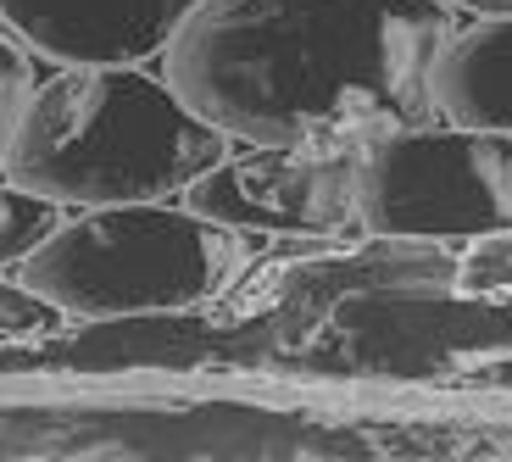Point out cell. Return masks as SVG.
I'll return each instance as SVG.
<instances>
[{
    "mask_svg": "<svg viewBox=\"0 0 512 462\" xmlns=\"http://www.w3.org/2000/svg\"><path fill=\"white\" fill-rule=\"evenodd\" d=\"M462 290H512V229L485 234V245L462 262Z\"/></svg>",
    "mask_w": 512,
    "mask_h": 462,
    "instance_id": "8fae6325",
    "label": "cell"
},
{
    "mask_svg": "<svg viewBox=\"0 0 512 462\" xmlns=\"http://www.w3.org/2000/svg\"><path fill=\"white\" fill-rule=\"evenodd\" d=\"M435 117L512 134V17L451 34L435 62Z\"/></svg>",
    "mask_w": 512,
    "mask_h": 462,
    "instance_id": "52a82bcc",
    "label": "cell"
},
{
    "mask_svg": "<svg viewBox=\"0 0 512 462\" xmlns=\"http://www.w3.org/2000/svg\"><path fill=\"white\" fill-rule=\"evenodd\" d=\"M223 151L229 134L195 117L167 78L84 62L34 84L0 167L56 206H117L190 190Z\"/></svg>",
    "mask_w": 512,
    "mask_h": 462,
    "instance_id": "7a4b0ae2",
    "label": "cell"
},
{
    "mask_svg": "<svg viewBox=\"0 0 512 462\" xmlns=\"http://www.w3.org/2000/svg\"><path fill=\"white\" fill-rule=\"evenodd\" d=\"M28 95H34V62L17 51L12 39H0V156H6V140H12Z\"/></svg>",
    "mask_w": 512,
    "mask_h": 462,
    "instance_id": "9c48e42d",
    "label": "cell"
},
{
    "mask_svg": "<svg viewBox=\"0 0 512 462\" xmlns=\"http://www.w3.org/2000/svg\"><path fill=\"white\" fill-rule=\"evenodd\" d=\"M201 0H0V17L28 51L67 67H128L167 51Z\"/></svg>",
    "mask_w": 512,
    "mask_h": 462,
    "instance_id": "8992f818",
    "label": "cell"
},
{
    "mask_svg": "<svg viewBox=\"0 0 512 462\" xmlns=\"http://www.w3.org/2000/svg\"><path fill=\"white\" fill-rule=\"evenodd\" d=\"M240 268V234L190 206H84L17 262V284L67 318H145L218 296Z\"/></svg>",
    "mask_w": 512,
    "mask_h": 462,
    "instance_id": "3957f363",
    "label": "cell"
},
{
    "mask_svg": "<svg viewBox=\"0 0 512 462\" xmlns=\"http://www.w3.org/2000/svg\"><path fill=\"white\" fill-rule=\"evenodd\" d=\"M440 0H201L167 39V84L245 145L368 151L435 117Z\"/></svg>",
    "mask_w": 512,
    "mask_h": 462,
    "instance_id": "6da1fadb",
    "label": "cell"
},
{
    "mask_svg": "<svg viewBox=\"0 0 512 462\" xmlns=\"http://www.w3.org/2000/svg\"><path fill=\"white\" fill-rule=\"evenodd\" d=\"M62 312L51 307L45 296H34L28 284H0V334L6 340H28V334H51Z\"/></svg>",
    "mask_w": 512,
    "mask_h": 462,
    "instance_id": "30bf717a",
    "label": "cell"
},
{
    "mask_svg": "<svg viewBox=\"0 0 512 462\" xmlns=\"http://www.w3.org/2000/svg\"><path fill=\"white\" fill-rule=\"evenodd\" d=\"M362 151L256 145L223 156L184 190V206L234 234H334L357 218Z\"/></svg>",
    "mask_w": 512,
    "mask_h": 462,
    "instance_id": "5b68a950",
    "label": "cell"
},
{
    "mask_svg": "<svg viewBox=\"0 0 512 462\" xmlns=\"http://www.w3.org/2000/svg\"><path fill=\"white\" fill-rule=\"evenodd\" d=\"M440 6H457V12H485V17H512V0H440Z\"/></svg>",
    "mask_w": 512,
    "mask_h": 462,
    "instance_id": "7c38bea8",
    "label": "cell"
},
{
    "mask_svg": "<svg viewBox=\"0 0 512 462\" xmlns=\"http://www.w3.org/2000/svg\"><path fill=\"white\" fill-rule=\"evenodd\" d=\"M56 223H62V206L6 179L0 184V268H17L45 234H56Z\"/></svg>",
    "mask_w": 512,
    "mask_h": 462,
    "instance_id": "ba28073f",
    "label": "cell"
},
{
    "mask_svg": "<svg viewBox=\"0 0 512 462\" xmlns=\"http://www.w3.org/2000/svg\"><path fill=\"white\" fill-rule=\"evenodd\" d=\"M357 218L384 240H485L512 229V134L418 123L368 145Z\"/></svg>",
    "mask_w": 512,
    "mask_h": 462,
    "instance_id": "277c9868",
    "label": "cell"
}]
</instances>
